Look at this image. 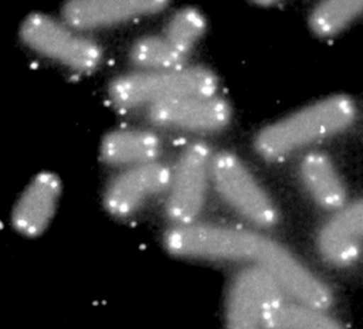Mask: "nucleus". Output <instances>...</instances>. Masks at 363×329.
I'll use <instances>...</instances> for the list:
<instances>
[{"mask_svg": "<svg viewBox=\"0 0 363 329\" xmlns=\"http://www.w3.org/2000/svg\"><path fill=\"white\" fill-rule=\"evenodd\" d=\"M355 116V103L349 97H330L263 128L257 135L255 147L265 160H279L342 132Z\"/></svg>", "mask_w": 363, "mask_h": 329, "instance_id": "obj_1", "label": "nucleus"}, {"mask_svg": "<svg viewBox=\"0 0 363 329\" xmlns=\"http://www.w3.org/2000/svg\"><path fill=\"white\" fill-rule=\"evenodd\" d=\"M272 240L255 231L220 224L174 225L164 236L169 255L178 258L259 263Z\"/></svg>", "mask_w": 363, "mask_h": 329, "instance_id": "obj_2", "label": "nucleus"}, {"mask_svg": "<svg viewBox=\"0 0 363 329\" xmlns=\"http://www.w3.org/2000/svg\"><path fill=\"white\" fill-rule=\"evenodd\" d=\"M218 78L203 67H182L171 70H142L121 75L109 87L113 104L123 109L193 96H215Z\"/></svg>", "mask_w": 363, "mask_h": 329, "instance_id": "obj_3", "label": "nucleus"}, {"mask_svg": "<svg viewBox=\"0 0 363 329\" xmlns=\"http://www.w3.org/2000/svg\"><path fill=\"white\" fill-rule=\"evenodd\" d=\"M26 45L38 54L77 72H91L101 65L102 48L73 28L66 21L46 13H33L26 17L20 28Z\"/></svg>", "mask_w": 363, "mask_h": 329, "instance_id": "obj_4", "label": "nucleus"}, {"mask_svg": "<svg viewBox=\"0 0 363 329\" xmlns=\"http://www.w3.org/2000/svg\"><path fill=\"white\" fill-rule=\"evenodd\" d=\"M211 179L224 201L251 224L258 228L277 224V206L235 154L219 152L213 155Z\"/></svg>", "mask_w": 363, "mask_h": 329, "instance_id": "obj_5", "label": "nucleus"}, {"mask_svg": "<svg viewBox=\"0 0 363 329\" xmlns=\"http://www.w3.org/2000/svg\"><path fill=\"white\" fill-rule=\"evenodd\" d=\"M213 154L205 142L186 144L172 169L166 216L174 225L194 223L203 211Z\"/></svg>", "mask_w": 363, "mask_h": 329, "instance_id": "obj_6", "label": "nucleus"}, {"mask_svg": "<svg viewBox=\"0 0 363 329\" xmlns=\"http://www.w3.org/2000/svg\"><path fill=\"white\" fill-rule=\"evenodd\" d=\"M284 289L264 267L251 264L231 281L227 322L231 328H265L269 316L285 301Z\"/></svg>", "mask_w": 363, "mask_h": 329, "instance_id": "obj_7", "label": "nucleus"}, {"mask_svg": "<svg viewBox=\"0 0 363 329\" xmlns=\"http://www.w3.org/2000/svg\"><path fill=\"white\" fill-rule=\"evenodd\" d=\"M171 177L172 169L157 161L128 167L108 184L104 207L114 217H128L148 200L169 190Z\"/></svg>", "mask_w": 363, "mask_h": 329, "instance_id": "obj_8", "label": "nucleus"}, {"mask_svg": "<svg viewBox=\"0 0 363 329\" xmlns=\"http://www.w3.org/2000/svg\"><path fill=\"white\" fill-rule=\"evenodd\" d=\"M148 119L161 128L217 132L230 123L231 108L216 95L193 96L150 106Z\"/></svg>", "mask_w": 363, "mask_h": 329, "instance_id": "obj_9", "label": "nucleus"}, {"mask_svg": "<svg viewBox=\"0 0 363 329\" xmlns=\"http://www.w3.org/2000/svg\"><path fill=\"white\" fill-rule=\"evenodd\" d=\"M164 0H73L63 5V18L78 30L104 28L136 17L160 13Z\"/></svg>", "mask_w": 363, "mask_h": 329, "instance_id": "obj_10", "label": "nucleus"}, {"mask_svg": "<svg viewBox=\"0 0 363 329\" xmlns=\"http://www.w3.org/2000/svg\"><path fill=\"white\" fill-rule=\"evenodd\" d=\"M61 191L62 183L55 173L42 172L33 178L13 208L11 222L17 233L27 238L42 235L54 218Z\"/></svg>", "mask_w": 363, "mask_h": 329, "instance_id": "obj_11", "label": "nucleus"}, {"mask_svg": "<svg viewBox=\"0 0 363 329\" xmlns=\"http://www.w3.org/2000/svg\"><path fill=\"white\" fill-rule=\"evenodd\" d=\"M362 241L363 200L339 210L323 226L318 246L328 262L345 267L356 260Z\"/></svg>", "mask_w": 363, "mask_h": 329, "instance_id": "obj_12", "label": "nucleus"}, {"mask_svg": "<svg viewBox=\"0 0 363 329\" xmlns=\"http://www.w3.org/2000/svg\"><path fill=\"white\" fill-rule=\"evenodd\" d=\"M162 140L147 130H116L101 143V157L111 166L133 167L157 161L162 152Z\"/></svg>", "mask_w": 363, "mask_h": 329, "instance_id": "obj_13", "label": "nucleus"}, {"mask_svg": "<svg viewBox=\"0 0 363 329\" xmlns=\"http://www.w3.org/2000/svg\"><path fill=\"white\" fill-rule=\"evenodd\" d=\"M301 177L310 196L322 208L338 211L344 207L347 191L335 164L326 154H308L301 162Z\"/></svg>", "mask_w": 363, "mask_h": 329, "instance_id": "obj_14", "label": "nucleus"}, {"mask_svg": "<svg viewBox=\"0 0 363 329\" xmlns=\"http://www.w3.org/2000/svg\"><path fill=\"white\" fill-rule=\"evenodd\" d=\"M189 55L177 49L164 35H147L133 43L130 58L143 70H171L186 65Z\"/></svg>", "mask_w": 363, "mask_h": 329, "instance_id": "obj_15", "label": "nucleus"}, {"mask_svg": "<svg viewBox=\"0 0 363 329\" xmlns=\"http://www.w3.org/2000/svg\"><path fill=\"white\" fill-rule=\"evenodd\" d=\"M340 323L330 316L323 308H314L297 301H282L265 323V328L282 329H333Z\"/></svg>", "mask_w": 363, "mask_h": 329, "instance_id": "obj_16", "label": "nucleus"}, {"mask_svg": "<svg viewBox=\"0 0 363 329\" xmlns=\"http://www.w3.org/2000/svg\"><path fill=\"white\" fill-rule=\"evenodd\" d=\"M363 15V0L325 1L310 13V27L320 37H332Z\"/></svg>", "mask_w": 363, "mask_h": 329, "instance_id": "obj_17", "label": "nucleus"}, {"mask_svg": "<svg viewBox=\"0 0 363 329\" xmlns=\"http://www.w3.org/2000/svg\"><path fill=\"white\" fill-rule=\"evenodd\" d=\"M206 26V17L198 9H179L169 17L162 35L184 54L190 55L205 33Z\"/></svg>", "mask_w": 363, "mask_h": 329, "instance_id": "obj_18", "label": "nucleus"}]
</instances>
